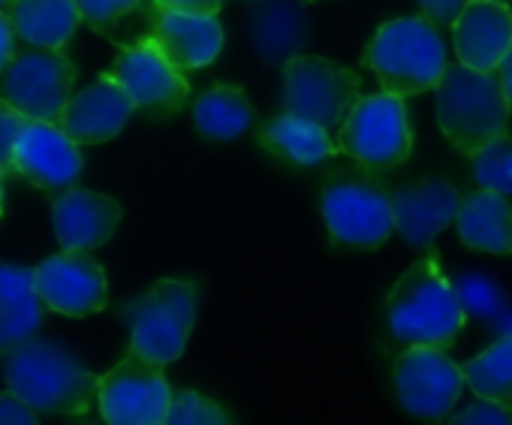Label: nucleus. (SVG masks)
Returning <instances> with one entry per match:
<instances>
[{
    "label": "nucleus",
    "instance_id": "7",
    "mask_svg": "<svg viewBox=\"0 0 512 425\" xmlns=\"http://www.w3.org/2000/svg\"><path fill=\"white\" fill-rule=\"evenodd\" d=\"M320 208L332 239L341 245L374 251L395 233L392 196L371 178H335L326 184Z\"/></svg>",
    "mask_w": 512,
    "mask_h": 425
},
{
    "label": "nucleus",
    "instance_id": "17",
    "mask_svg": "<svg viewBox=\"0 0 512 425\" xmlns=\"http://www.w3.org/2000/svg\"><path fill=\"white\" fill-rule=\"evenodd\" d=\"M121 205L106 196L85 187H70L61 196H55L52 205V227L61 242V248L73 251H94L112 239V233L121 224Z\"/></svg>",
    "mask_w": 512,
    "mask_h": 425
},
{
    "label": "nucleus",
    "instance_id": "26",
    "mask_svg": "<svg viewBox=\"0 0 512 425\" xmlns=\"http://www.w3.org/2000/svg\"><path fill=\"white\" fill-rule=\"evenodd\" d=\"M464 383L476 398L497 401L512 410V335L497 338L464 368Z\"/></svg>",
    "mask_w": 512,
    "mask_h": 425
},
{
    "label": "nucleus",
    "instance_id": "32",
    "mask_svg": "<svg viewBox=\"0 0 512 425\" xmlns=\"http://www.w3.org/2000/svg\"><path fill=\"white\" fill-rule=\"evenodd\" d=\"M449 422L452 425H509L512 422V410L497 404V401L479 398L470 407H464L458 413H449Z\"/></svg>",
    "mask_w": 512,
    "mask_h": 425
},
{
    "label": "nucleus",
    "instance_id": "19",
    "mask_svg": "<svg viewBox=\"0 0 512 425\" xmlns=\"http://www.w3.org/2000/svg\"><path fill=\"white\" fill-rule=\"evenodd\" d=\"M151 40L184 73V70H202L217 61L223 49V28L217 16L157 7L151 22Z\"/></svg>",
    "mask_w": 512,
    "mask_h": 425
},
{
    "label": "nucleus",
    "instance_id": "27",
    "mask_svg": "<svg viewBox=\"0 0 512 425\" xmlns=\"http://www.w3.org/2000/svg\"><path fill=\"white\" fill-rule=\"evenodd\" d=\"M473 178L479 187L512 196V139L500 136L473 154Z\"/></svg>",
    "mask_w": 512,
    "mask_h": 425
},
{
    "label": "nucleus",
    "instance_id": "13",
    "mask_svg": "<svg viewBox=\"0 0 512 425\" xmlns=\"http://www.w3.org/2000/svg\"><path fill=\"white\" fill-rule=\"evenodd\" d=\"M34 281L46 308L64 317L97 314L106 308L109 299L106 272L97 260L88 257V251L64 248L34 269Z\"/></svg>",
    "mask_w": 512,
    "mask_h": 425
},
{
    "label": "nucleus",
    "instance_id": "1",
    "mask_svg": "<svg viewBox=\"0 0 512 425\" xmlns=\"http://www.w3.org/2000/svg\"><path fill=\"white\" fill-rule=\"evenodd\" d=\"M386 320L389 332L407 347L428 344L446 350L455 344L458 332L464 329L467 311L434 254L422 257L392 287Z\"/></svg>",
    "mask_w": 512,
    "mask_h": 425
},
{
    "label": "nucleus",
    "instance_id": "2",
    "mask_svg": "<svg viewBox=\"0 0 512 425\" xmlns=\"http://www.w3.org/2000/svg\"><path fill=\"white\" fill-rule=\"evenodd\" d=\"M7 389L37 413L82 416L97 401L100 374L52 341H25L7 356Z\"/></svg>",
    "mask_w": 512,
    "mask_h": 425
},
{
    "label": "nucleus",
    "instance_id": "9",
    "mask_svg": "<svg viewBox=\"0 0 512 425\" xmlns=\"http://www.w3.org/2000/svg\"><path fill=\"white\" fill-rule=\"evenodd\" d=\"M359 91L362 79L329 58L299 55L284 64V109L317 121L329 133L344 124Z\"/></svg>",
    "mask_w": 512,
    "mask_h": 425
},
{
    "label": "nucleus",
    "instance_id": "3",
    "mask_svg": "<svg viewBox=\"0 0 512 425\" xmlns=\"http://www.w3.org/2000/svg\"><path fill=\"white\" fill-rule=\"evenodd\" d=\"M434 91L437 127L461 154L473 157L494 139L506 136L512 106L494 73L458 61L446 67Z\"/></svg>",
    "mask_w": 512,
    "mask_h": 425
},
{
    "label": "nucleus",
    "instance_id": "16",
    "mask_svg": "<svg viewBox=\"0 0 512 425\" xmlns=\"http://www.w3.org/2000/svg\"><path fill=\"white\" fill-rule=\"evenodd\" d=\"M461 196L446 178H428L392 193L395 208V233L413 245L428 248L449 224L458 218Z\"/></svg>",
    "mask_w": 512,
    "mask_h": 425
},
{
    "label": "nucleus",
    "instance_id": "34",
    "mask_svg": "<svg viewBox=\"0 0 512 425\" xmlns=\"http://www.w3.org/2000/svg\"><path fill=\"white\" fill-rule=\"evenodd\" d=\"M467 4H470V0H419V10L437 28H452Z\"/></svg>",
    "mask_w": 512,
    "mask_h": 425
},
{
    "label": "nucleus",
    "instance_id": "21",
    "mask_svg": "<svg viewBox=\"0 0 512 425\" xmlns=\"http://www.w3.org/2000/svg\"><path fill=\"white\" fill-rule=\"evenodd\" d=\"M250 43L266 64L284 67L299 58L308 43V19L299 0H272L253 10Z\"/></svg>",
    "mask_w": 512,
    "mask_h": 425
},
{
    "label": "nucleus",
    "instance_id": "31",
    "mask_svg": "<svg viewBox=\"0 0 512 425\" xmlns=\"http://www.w3.org/2000/svg\"><path fill=\"white\" fill-rule=\"evenodd\" d=\"M31 118L22 115L7 97H0V178L16 172V145Z\"/></svg>",
    "mask_w": 512,
    "mask_h": 425
},
{
    "label": "nucleus",
    "instance_id": "41",
    "mask_svg": "<svg viewBox=\"0 0 512 425\" xmlns=\"http://www.w3.org/2000/svg\"><path fill=\"white\" fill-rule=\"evenodd\" d=\"M503 4H512V0H503Z\"/></svg>",
    "mask_w": 512,
    "mask_h": 425
},
{
    "label": "nucleus",
    "instance_id": "24",
    "mask_svg": "<svg viewBox=\"0 0 512 425\" xmlns=\"http://www.w3.org/2000/svg\"><path fill=\"white\" fill-rule=\"evenodd\" d=\"M7 13L19 40L40 49H64L82 22L76 0H13Z\"/></svg>",
    "mask_w": 512,
    "mask_h": 425
},
{
    "label": "nucleus",
    "instance_id": "36",
    "mask_svg": "<svg viewBox=\"0 0 512 425\" xmlns=\"http://www.w3.org/2000/svg\"><path fill=\"white\" fill-rule=\"evenodd\" d=\"M160 10H181V13H202V16H217L223 0H154Z\"/></svg>",
    "mask_w": 512,
    "mask_h": 425
},
{
    "label": "nucleus",
    "instance_id": "6",
    "mask_svg": "<svg viewBox=\"0 0 512 425\" xmlns=\"http://www.w3.org/2000/svg\"><path fill=\"white\" fill-rule=\"evenodd\" d=\"M130 347L142 356L169 365L181 359L196 323V290L190 281L163 278L127 311Z\"/></svg>",
    "mask_w": 512,
    "mask_h": 425
},
{
    "label": "nucleus",
    "instance_id": "39",
    "mask_svg": "<svg viewBox=\"0 0 512 425\" xmlns=\"http://www.w3.org/2000/svg\"><path fill=\"white\" fill-rule=\"evenodd\" d=\"M10 4H13V0H0V10H10Z\"/></svg>",
    "mask_w": 512,
    "mask_h": 425
},
{
    "label": "nucleus",
    "instance_id": "33",
    "mask_svg": "<svg viewBox=\"0 0 512 425\" xmlns=\"http://www.w3.org/2000/svg\"><path fill=\"white\" fill-rule=\"evenodd\" d=\"M40 419V413L22 401L16 392H0V425H34Z\"/></svg>",
    "mask_w": 512,
    "mask_h": 425
},
{
    "label": "nucleus",
    "instance_id": "4",
    "mask_svg": "<svg viewBox=\"0 0 512 425\" xmlns=\"http://www.w3.org/2000/svg\"><path fill=\"white\" fill-rule=\"evenodd\" d=\"M365 64L380 79V88L398 97H413L437 88L449 67L440 31L425 16H404L383 25L365 49Z\"/></svg>",
    "mask_w": 512,
    "mask_h": 425
},
{
    "label": "nucleus",
    "instance_id": "15",
    "mask_svg": "<svg viewBox=\"0 0 512 425\" xmlns=\"http://www.w3.org/2000/svg\"><path fill=\"white\" fill-rule=\"evenodd\" d=\"M133 109L136 103L130 100V94L109 73H103L94 85L70 97L58 118V127L79 145H100L124 130Z\"/></svg>",
    "mask_w": 512,
    "mask_h": 425
},
{
    "label": "nucleus",
    "instance_id": "8",
    "mask_svg": "<svg viewBox=\"0 0 512 425\" xmlns=\"http://www.w3.org/2000/svg\"><path fill=\"white\" fill-rule=\"evenodd\" d=\"M97 401L103 419L112 425H163L172 407V389L163 365L130 347L112 371L100 374Z\"/></svg>",
    "mask_w": 512,
    "mask_h": 425
},
{
    "label": "nucleus",
    "instance_id": "28",
    "mask_svg": "<svg viewBox=\"0 0 512 425\" xmlns=\"http://www.w3.org/2000/svg\"><path fill=\"white\" fill-rule=\"evenodd\" d=\"M455 290H458V299H461L467 317H476V320H488V323H491V320L506 308L500 287H497L488 275H482V272H467V275H461V278L455 281Z\"/></svg>",
    "mask_w": 512,
    "mask_h": 425
},
{
    "label": "nucleus",
    "instance_id": "38",
    "mask_svg": "<svg viewBox=\"0 0 512 425\" xmlns=\"http://www.w3.org/2000/svg\"><path fill=\"white\" fill-rule=\"evenodd\" d=\"M491 329L500 335V338H506V335H512V308L506 305L494 320H491Z\"/></svg>",
    "mask_w": 512,
    "mask_h": 425
},
{
    "label": "nucleus",
    "instance_id": "29",
    "mask_svg": "<svg viewBox=\"0 0 512 425\" xmlns=\"http://www.w3.org/2000/svg\"><path fill=\"white\" fill-rule=\"evenodd\" d=\"M166 422L169 425H229L232 416L217 401L184 389V392L172 395V407H169Z\"/></svg>",
    "mask_w": 512,
    "mask_h": 425
},
{
    "label": "nucleus",
    "instance_id": "11",
    "mask_svg": "<svg viewBox=\"0 0 512 425\" xmlns=\"http://www.w3.org/2000/svg\"><path fill=\"white\" fill-rule=\"evenodd\" d=\"M464 386V371L440 347L413 344L395 359L398 401L416 419H449Z\"/></svg>",
    "mask_w": 512,
    "mask_h": 425
},
{
    "label": "nucleus",
    "instance_id": "37",
    "mask_svg": "<svg viewBox=\"0 0 512 425\" xmlns=\"http://www.w3.org/2000/svg\"><path fill=\"white\" fill-rule=\"evenodd\" d=\"M494 76H497V82H500V88H503V94H506L509 106H512V49L503 55V61L497 64Z\"/></svg>",
    "mask_w": 512,
    "mask_h": 425
},
{
    "label": "nucleus",
    "instance_id": "22",
    "mask_svg": "<svg viewBox=\"0 0 512 425\" xmlns=\"http://www.w3.org/2000/svg\"><path fill=\"white\" fill-rule=\"evenodd\" d=\"M43 308L34 269L0 266V356L31 341L43 323Z\"/></svg>",
    "mask_w": 512,
    "mask_h": 425
},
{
    "label": "nucleus",
    "instance_id": "5",
    "mask_svg": "<svg viewBox=\"0 0 512 425\" xmlns=\"http://www.w3.org/2000/svg\"><path fill=\"white\" fill-rule=\"evenodd\" d=\"M338 148L371 172L401 166L413 151V127L398 94L359 97L344 124L338 127Z\"/></svg>",
    "mask_w": 512,
    "mask_h": 425
},
{
    "label": "nucleus",
    "instance_id": "14",
    "mask_svg": "<svg viewBox=\"0 0 512 425\" xmlns=\"http://www.w3.org/2000/svg\"><path fill=\"white\" fill-rule=\"evenodd\" d=\"M16 172L49 196H61L82 175L79 142L55 121H28L16 145Z\"/></svg>",
    "mask_w": 512,
    "mask_h": 425
},
{
    "label": "nucleus",
    "instance_id": "25",
    "mask_svg": "<svg viewBox=\"0 0 512 425\" xmlns=\"http://www.w3.org/2000/svg\"><path fill=\"white\" fill-rule=\"evenodd\" d=\"M193 124L208 139H235L253 124V106L235 85H214L193 103Z\"/></svg>",
    "mask_w": 512,
    "mask_h": 425
},
{
    "label": "nucleus",
    "instance_id": "35",
    "mask_svg": "<svg viewBox=\"0 0 512 425\" xmlns=\"http://www.w3.org/2000/svg\"><path fill=\"white\" fill-rule=\"evenodd\" d=\"M16 37H19V31L13 25L10 13L0 10V73H4L10 67V61L16 58Z\"/></svg>",
    "mask_w": 512,
    "mask_h": 425
},
{
    "label": "nucleus",
    "instance_id": "18",
    "mask_svg": "<svg viewBox=\"0 0 512 425\" xmlns=\"http://www.w3.org/2000/svg\"><path fill=\"white\" fill-rule=\"evenodd\" d=\"M458 61L494 73L512 49V10L503 0H470L452 25Z\"/></svg>",
    "mask_w": 512,
    "mask_h": 425
},
{
    "label": "nucleus",
    "instance_id": "12",
    "mask_svg": "<svg viewBox=\"0 0 512 425\" xmlns=\"http://www.w3.org/2000/svg\"><path fill=\"white\" fill-rule=\"evenodd\" d=\"M109 76L142 109L178 112L190 97V85L184 73L163 55V49L151 40V34L133 43H121Z\"/></svg>",
    "mask_w": 512,
    "mask_h": 425
},
{
    "label": "nucleus",
    "instance_id": "10",
    "mask_svg": "<svg viewBox=\"0 0 512 425\" xmlns=\"http://www.w3.org/2000/svg\"><path fill=\"white\" fill-rule=\"evenodd\" d=\"M73 85L76 64L61 49L31 46L28 52H19L4 70V97L34 121L58 124L64 106L73 97Z\"/></svg>",
    "mask_w": 512,
    "mask_h": 425
},
{
    "label": "nucleus",
    "instance_id": "40",
    "mask_svg": "<svg viewBox=\"0 0 512 425\" xmlns=\"http://www.w3.org/2000/svg\"><path fill=\"white\" fill-rule=\"evenodd\" d=\"M0 211H4V187H0Z\"/></svg>",
    "mask_w": 512,
    "mask_h": 425
},
{
    "label": "nucleus",
    "instance_id": "23",
    "mask_svg": "<svg viewBox=\"0 0 512 425\" xmlns=\"http://www.w3.org/2000/svg\"><path fill=\"white\" fill-rule=\"evenodd\" d=\"M260 145L278 154L281 160H290L299 166H317L323 160H332L341 151L326 127L293 112H284L272 118L269 124H263Z\"/></svg>",
    "mask_w": 512,
    "mask_h": 425
},
{
    "label": "nucleus",
    "instance_id": "30",
    "mask_svg": "<svg viewBox=\"0 0 512 425\" xmlns=\"http://www.w3.org/2000/svg\"><path fill=\"white\" fill-rule=\"evenodd\" d=\"M76 7H79V13H82V22H85L91 31H97V34L115 40V28H118L127 16L145 10V7H148V0H76Z\"/></svg>",
    "mask_w": 512,
    "mask_h": 425
},
{
    "label": "nucleus",
    "instance_id": "20",
    "mask_svg": "<svg viewBox=\"0 0 512 425\" xmlns=\"http://www.w3.org/2000/svg\"><path fill=\"white\" fill-rule=\"evenodd\" d=\"M455 227L467 248L512 257V208L503 193L488 187L464 193Z\"/></svg>",
    "mask_w": 512,
    "mask_h": 425
}]
</instances>
